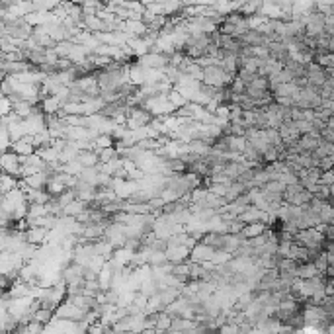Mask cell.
Returning a JSON list of instances; mask_svg holds the SVG:
<instances>
[{
	"instance_id": "1",
	"label": "cell",
	"mask_w": 334,
	"mask_h": 334,
	"mask_svg": "<svg viewBox=\"0 0 334 334\" xmlns=\"http://www.w3.org/2000/svg\"><path fill=\"white\" fill-rule=\"evenodd\" d=\"M215 252H217V250H213V248L205 246L204 242H198V244L192 248V252H190V260H192V262H196V264L213 262V256H215Z\"/></svg>"
},
{
	"instance_id": "2",
	"label": "cell",
	"mask_w": 334,
	"mask_h": 334,
	"mask_svg": "<svg viewBox=\"0 0 334 334\" xmlns=\"http://www.w3.org/2000/svg\"><path fill=\"white\" fill-rule=\"evenodd\" d=\"M12 150L18 154V156H32L36 147H34V135H26L22 137L20 141H16L12 145Z\"/></svg>"
},
{
	"instance_id": "3",
	"label": "cell",
	"mask_w": 334,
	"mask_h": 334,
	"mask_svg": "<svg viewBox=\"0 0 334 334\" xmlns=\"http://www.w3.org/2000/svg\"><path fill=\"white\" fill-rule=\"evenodd\" d=\"M244 225H252V223H264L266 219H268V213L266 211H262V209H258V207H254V205H250L241 217H239Z\"/></svg>"
},
{
	"instance_id": "4",
	"label": "cell",
	"mask_w": 334,
	"mask_h": 334,
	"mask_svg": "<svg viewBox=\"0 0 334 334\" xmlns=\"http://www.w3.org/2000/svg\"><path fill=\"white\" fill-rule=\"evenodd\" d=\"M49 237V231L43 227H30L26 231V242H30L32 246H39L45 242V239Z\"/></svg>"
},
{
	"instance_id": "5",
	"label": "cell",
	"mask_w": 334,
	"mask_h": 334,
	"mask_svg": "<svg viewBox=\"0 0 334 334\" xmlns=\"http://www.w3.org/2000/svg\"><path fill=\"white\" fill-rule=\"evenodd\" d=\"M78 162L82 164V168H96L100 166V154L96 150H80L78 154Z\"/></svg>"
},
{
	"instance_id": "6",
	"label": "cell",
	"mask_w": 334,
	"mask_h": 334,
	"mask_svg": "<svg viewBox=\"0 0 334 334\" xmlns=\"http://www.w3.org/2000/svg\"><path fill=\"white\" fill-rule=\"evenodd\" d=\"M262 235H266V225H264V223L244 225V229H242V233H241V237H242L244 241H254V239H258V237H262Z\"/></svg>"
},
{
	"instance_id": "7",
	"label": "cell",
	"mask_w": 334,
	"mask_h": 334,
	"mask_svg": "<svg viewBox=\"0 0 334 334\" xmlns=\"http://www.w3.org/2000/svg\"><path fill=\"white\" fill-rule=\"evenodd\" d=\"M86 209H88V204H84V202H80V200H74L71 205H67V207L63 209V213H65L67 217L76 219V217H78V215H82Z\"/></svg>"
},
{
	"instance_id": "8",
	"label": "cell",
	"mask_w": 334,
	"mask_h": 334,
	"mask_svg": "<svg viewBox=\"0 0 334 334\" xmlns=\"http://www.w3.org/2000/svg\"><path fill=\"white\" fill-rule=\"evenodd\" d=\"M168 100H170V104L176 108V110H180V108H184V106H188V98L182 94V92H178V90H172L170 94H168Z\"/></svg>"
}]
</instances>
